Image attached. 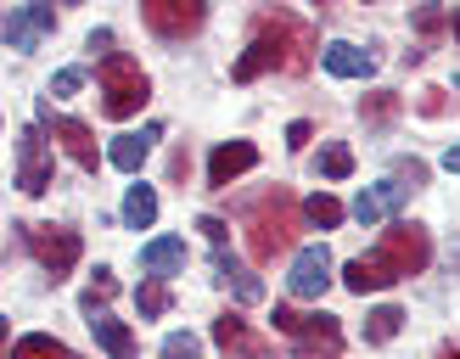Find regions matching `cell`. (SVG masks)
Listing matches in <instances>:
<instances>
[{
  "label": "cell",
  "instance_id": "32",
  "mask_svg": "<svg viewBox=\"0 0 460 359\" xmlns=\"http://www.w3.org/2000/svg\"><path fill=\"white\" fill-rule=\"evenodd\" d=\"M421 112H427V118H432V112H444V90H427V96H421Z\"/></svg>",
  "mask_w": 460,
  "mask_h": 359
},
{
  "label": "cell",
  "instance_id": "3",
  "mask_svg": "<svg viewBox=\"0 0 460 359\" xmlns=\"http://www.w3.org/2000/svg\"><path fill=\"white\" fill-rule=\"evenodd\" d=\"M292 231H297V202H292L287 186H275L270 197L252 202V214H247V247H252V258H259V264H270L275 253H287Z\"/></svg>",
  "mask_w": 460,
  "mask_h": 359
},
{
  "label": "cell",
  "instance_id": "6",
  "mask_svg": "<svg viewBox=\"0 0 460 359\" xmlns=\"http://www.w3.org/2000/svg\"><path fill=\"white\" fill-rule=\"evenodd\" d=\"M141 17L157 39H191L208 17V0H141Z\"/></svg>",
  "mask_w": 460,
  "mask_h": 359
},
{
  "label": "cell",
  "instance_id": "17",
  "mask_svg": "<svg viewBox=\"0 0 460 359\" xmlns=\"http://www.w3.org/2000/svg\"><path fill=\"white\" fill-rule=\"evenodd\" d=\"M141 269H146V276H157V281H164V276H180V269H186V241H180V236L146 241V247H141Z\"/></svg>",
  "mask_w": 460,
  "mask_h": 359
},
{
  "label": "cell",
  "instance_id": "8",
  "mask_svg": "<svg viewBox=\"0 0 460 359\" xmlns=\"http://www.w3.org/2000/svg\"><path fill=\"white\" fill-rule=\"evenodd\" d=\"M51 141H45V129L40 124H29L17 135V186L29 191V197H45L51 191Z\"/></svg>",
  "mask_w": 460,
  "mask_h": 359
},
{
  "label": "cell",
  "instance_id": "30",
  "mask_svg": "<svg viewBox=\"0 0 460 359\" xmlns=\"http://www.w3.org/2000/svg\"><path fill=\"white\" fill-rule=\"evenodd\" d=\"M309 141H314V124H287V146L292 152H304Z\"/></svg>",
  "mask_w": 460,
  "mask_h": 359
},
{
  "label": "cell",
  "instance_id": "37",
  "mask_svg": "<svg viewBox=\"0 0 460 359\" xmlns=\"http://www.w3.org/2000/svg\"><path fill=\"white\" fill-rule=\"evenodd\" d=\"M444 359H460V348H455V354H444Z\"/></svg>",
  "mask_w": 460,
  "mask_h": 359
},
{
  "label": "cell",
  "instance_id": "21",
  "mask_svg": "<svg viewBox=\"0 0 460 359\" xmlns=\"http://www.w3.org/2000/svg\"><path fill=\"white\" fill-rule=\"evenodd\" d=\"M152 219H157V191L152 186H129V197H124V224H129V231H146Z\"/></svg>",
  "mask_w": 460,
  "mask_h": 359
},
{
  "label": "cell",
  "instance_id": "20",
  "mask_svg": "<svg viewBox=\"0 0 460 359\" xmlns=\"http://www.w3.org/2000/svg\"><path fill=\"white\" fill-rule=\"evenodd\" d=\"M399 326H404V309L399 303H382V309L365 314V343H394Z\"/></svg>",
  "mask_w": 460,
  "mask_h": 359
},
{
  "label": "cell",
  "instance_id": "28",
  "mask_svg": "<svg viewBox=\"0 0 460 359\" xmlns=\"http://www.w3.org/2000/svg\"><path fill=\"white\" fill-rule=\"evenodd\" d=\"M359 112H365L371 124H382V118H394V112H399V101H394V90H376L371 101H359Z\"/></svg>",
  "mask_w": 460,
  "mask_h": 359
},
{
  "label": "cell",
  "instance_id": "11",
  "mask_svg": "<svg viewBox=\"0 0 460 359\" xmlns=\"http://www.w3.org/2000/svg\"><path fill=\"white\" fill-rule=\"evenodd\" d=\"M287 286H292V298H320V292L332 286V253L326 247H304V253L292 258Z\"/></svg>",
  "mask_w": 460,
  "mask_h": 359
},
{
  "label": "cell",
  "instance_id": "18",
  "mask_svg": "<svg viewBox=\"0 0 460 359\" xmlns=\"http://www.w3.org/2000/svg\"><path fill=\"white\" fill-rule=\"evenodd\" d=\"M90 331H96V343H102L112 359H135V337H129V326H124V320H112L107 309L90 314Z\"/></svg>",
  "mask_w": 460,
  "mask_h": 359
},
{
  "label": "cell",
  "instance_id": "13",
  "mask_svg": "<svg viewBox=\"0 0 460 359\" xmlns=\"http://www.w3.org/2000/svg\"><path fill=\"white\" fill-rule=\"evenodd\" d=\"M252 163H259V146L252 141H225V146H214V157H208V186H230L236 174H247Z\"/></svg>",
  "mask_w": 460,
  "mask_h": 359
},
{
  "label": "cell",
  "instance_id": "10",
  "mask_svg": "<svg viewBox=\"0 0 460 359\" xmlns=\"http://www.w3.org/2000/svg\"><path fill=\"white\" fill-rule=\"evenodd\" d=\"M40 124H45V129H51V141H62V152H67V157H74V163H79V169H90V174H96V169H102V152H96V135H90V129H84L79 118H51V107H45V101H40Z\"/></svg>",
  "mask_w": 460,
  "mask_h": 359
},
{
  "label": "cell",
  "instance_id": "2",
  "mask_svg": "<svg viewBox=\"0 0 460 359\" xmlns=\"http://www.w3.org/2000/svg\"><path fill=\"white\" fill-rule=\"evenodd\" d=\"M427 264H432V236L421 231V224H394V231H382L376 253H365V258H354L349 269H342V286L365 298V292H382L394 281L421 276Z\"/></svg>",
  "mask_w": 460,
  "mask_h": 359
},
{
  "label": "cell",
  "instance_id": "34",
  "mask_svg": "<svg viewBox=\"0 0 460 359\" xmlns=\"http://www.w3.org/2000/svg\"><path fill=\"white\" fill-rule=\"evenodd\" d=\"M444 169H449V174H460V141H455V146L444 152Z\"/></svg>",
  "mask_w": 460,
  "mask_h": 359
},
{
  "label": "cell",
  "instance_id": "4",
  "mask_svg": "<svg viewBox=\"0 0 460 359\" xmlns=\"http://www.w3.org/2000/svg\"><path fill=\"white\" fill-rule=\"evenodd\" d=\"M96 84H102V112H107V118H129V112H141L146 96H152V79L141 74V62L124 57V51L102 57Z\"/></svg>",
  "mask_w": 460,
  "mask_h": 359
},
{
  "label": "cell",
  "instance_id": "33",
  "mask_svg": "<svg viewBox=\"0 0 460 359\" xmlns=\"http://www.w3.org/2000/svg\"><path fill=\"white\" fill-rule=\"evenodd\" d=\"M90 51H102V57H112V34L102 29V34H90Z\"/></svg>",
  "mask_w": 460,
  "mask_h": 359
},
{
  "label": "cell",
  "instance_id": "36",
  "mask_svg": "<svg viewBox=\"0 0 460 359\" xmlns=\"http://www.w3.org/2000/svg\"><path fill=\"white\" fill-rule=\"evenodd\" d=\"M455 45H460V12H455Z\"/></svg>",
  "mask_w": 460,
  "mask_h": 359
},
{
  "label": "cell",
  "instance_id": "38",
  "mask_svg": "<svg viewBox=\"0 0 460 359\" xmlns=\"http://www.w3.org/2000/svg\"><path fill=\"white\" fill-rule=\"evenodd\" d=\"M365 6H371V0H365Z\"/></svg>",
  "mask_w": 460,
  "mask_h": 359
},
{
  "label": "cell",
  "instance_id": "19",
  "mask_svg": "<svg viewBox=\"0 0 460 359\" xmlns=\"http://www.w3.org/2000/svg\"><path fill=\"white\" fill-rule=\"evenodd\" d=\"M214 281H219V286H230V292H236L242 303H259V292H264V286L252 281V276H247V269H242L236 258L225 253V247H219V253H214Z\"/></svg>",
  "mask_w": 460,
  "mask_h": 359
},
{
  "label": "cell",
  "instance_id": "26",
  "mask_svg": "<svg viewBox=\"0 0 460 359\" xmlns=\"http://www.w3.org/2000/svg\"><path fill=\"white\" fill-rule=\"evenodd\" d=\"M164 359H202V343L191 331H169L164 337Z\"/></svg>",
  "mask_w": 460,
  "mask_h": 359
},
{
  "label": "cell",
  "instance_id": "12",
  "mask_svg": "<svg viewBox=\"0 0 460 359\" xmlns=\"http://www.w3.org/2000/svg\"><path fill=\"white\" fill-rule=\"evenodd\" d=\"M214 343L225 348V359H270L264 337L252 331L242 314H219V320H214Z\"/></svg>",
  "mask_w": 460,
  "mask_h": 359
},
{
  "label": "cell",
  "instance_id": "22",
  "mask_svg": "<svg viewBox=\"0 0 460 359\" xmlns=\"http://www.w3.org/2000/svg\"><path fill=\"white\" fill-rule=\"evenodd\" d=\"M12 359H84V354H74L67 343H57V337L34 331V337H22V343L12 348Z\"/></svg>",
  "mask_w": 460,
  "mask_h": 359
},
{
  "label": "cell",
  "instance_id": "15",
  "mask_svg": "<svg viewBox=\"0 0 460 359\" xmlns=\"http://www.w3.org/2000/svg\"><path fill=\"white\" fill-rule=\"evenodd\" d=\"M320 62H326V74H337V79H371L376 74L371 51H359V45H349V39L320 45Z\"/></svg>",
  "mask_w": 460,
  "mask_h": 359
},
{
  "label": "cell",
  "instance_id": "31",
  "mask_svg": "<svg viewBox=\"0 0 460 359\" xmlns=\"http://www.w3.org/2000/svg\"><path fill=\"white\" fill-rule=\"evenodd\" d=\"M197 231L208 236L214 247H225V219H214V214H202V219H197Z\"/></svg>",
  "mask_w": 460,
  "mask_h": 359
},
{
  "label": "cell",
  "instance_id": "7",
  "mask_svg": "<svg viewBox=\"0 0 460 359\" xmlns=\"http://www.w3.org/2000/svg\"><path fill=\"white\" fill-rule=\"evenodd\" d=\"M22 241H29V253L51 269V281H62L67 269L79 264V231H62V224H22Z\"/></svg>",
  "mask_w": 460,
  "mask_h": 359
},
{
  "label": "cell",
  "instance_id": "14",
  "mask_svg": "<svg viewBox=\"0 0 460 359\" xmlns=\"http://www.w3.org/2000/svg\"><path fill=\"white\" fill-rule=\"evenodd\" d=\"M404 197H410L404 180H382V186H365V191H359V202H354V219H359V224H382V219L394 214Z\"/></svg>",
  "mask_w": 460,
  "mask_h": 359
},
{
  "label": "cell",
  "instance_id": "23",
  "mask_svg": "<svg viewBox=\"0 0 460 359\" xmlns=\"http://www.w3.org/2000/svg\"><path fill=\"white\" fill-rule=\"evenodd\" d=\"M135 309H141V320H157V314L169 309V286H164V281L152 276V281H146L141 292H135Z\"/></svg>",
  "mask_w": 460,
  "mask_h": 359
},
{
  "label": "cell",
  "instance_id": "24",
  "mask_svg": "<svg viewBox=\"0 0 460 359\" xmlns=\"http://www.w3.org/2000/svg\"><path fill=\"white\" fill-rule=\"evenodd\" d=\"M304 214H309V224L332 231V224H342V202H337V197H309V202H304Z\"/></svg>",
  "mask_w": 460,
  "mask_h": 359
},
{
  "label": "cell",
  "instance_id": "5",
  "mask_svg": "<svg viewBox=\"0 0 460 359\" xmlns=\"http://www.w3.org/2000/svg\"><path fill=\"white\" fill-rule=\"evenodd\" d=\"M275 331H287V337H297V359H309V354H326V359H337V348H342V326H337V314H297V309H287V303H275Z\"/></svg>",
  "mask_w": 460,
  "mask_h": 359
},
{
  "label": "cell",
  "instance_id": "29",
  "mask_svg": "<svg viewBox=\"0 0 460 359\" xmlns=\"http://www.w3.org/2000/svg\"><path fill=\"white\" fill-rule=\"evenodd\" d=\"M79 84H84V67H62V74L51 79V96H74Z\"/></svg>",
  "mask_w": 460,
  "mask_h": 359
},
{
  "label": "cell",
  "instance_id": "25",
  "mask_svg": "<svg viewBox=\"0 0 460 359\" xmlns=\"http://www.w3.org/2000/svg\"><path fill=\"white\" fill-rule=\"evenodd\" d=\"M320 174H326V180H349L354 174V152L349 146H326V152H320Z\"/></svg>",
  "mask_w": 460,
  "mask_h": 359
},
{
  "label": "cell",
  "instance_id": "16",
  "mask_svg": "<svg viewBox=\"0 0 460 359\" xmlns=\"http://www.w3.org/2000/svg\"><path fill=\"white\" fill-rule=\"evenodd\" d=\"M152 141H164V124H146L141 135H119V141H112V152H107V163H112V169H124V174H135V169L146 163Z\"/></svg>",
  "mask_w": 460,
  "mask_h": 359
},
{
  "label": "cell",
  "instance_id": "9",
  "mask_svg": "<svg viewBox=\"0 0 460 359\" xmlns=\"http://www.w3.org/2000/svg\"><path fill=\"white\" fill-rule=\"evenodd\" d=\"M57 29V12H51V0H29V6H17L6 22H0V34H6L12 51H34V45Z\"/></svg>",
  "mask_w": 460,
  "mask_h": 359
},
{
  "label": "cell",
  "instance_id": "27",
  "mask_svg": "<svg viewBox=\"0 0 460 359\" xmlns=\"http://www.w3.org/2000/svg\"><path fill=\"white\" fill-rule=\"evenodd\" d=\"M112 292H119V281H112V269H96V286L84 292V314H96V309L112 298Z\"/></svg>",
  "mask_w": 460,
  "mask_h": 359
},
{
  "label": "cell",
  "instance_id": "1",
  "mask_svg": "<svg viewBox=\"0 0 460 359\" xmlns=\"http://www.w3.org/2000/svg\"><path fill=\"white\" fill-rule=\"evenodd\" d=\"M314 29L304 17H292L281 6H270L252 17V39H247V51L236 57V67H230V79L236 84H252L259 74H270V67H281V74H304V67L314 62Z\"/></svg>",
  "mask_w": 460,
  "mask_h": 359
},
{
  "label": "cell",
  "instance_id": "35",
  "mask_svg": "<svg viewBox=\"0 0 460 359\" xmlns=\"http://www.w3.org/2000/svg\"><path fill=\"white\" fill-rule=\"evenodd\" d=\"M0 359H6V314H0Z\"/></svg>",
  "mask_w": 460,
  "mask_h": 359
}]
</instances>
